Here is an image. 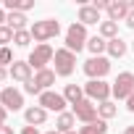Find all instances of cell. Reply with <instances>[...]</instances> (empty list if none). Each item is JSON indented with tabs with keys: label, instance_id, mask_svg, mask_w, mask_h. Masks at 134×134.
Here are the masks:
<instances>
[{
	"label": "cell",
	"instance_id": "cell-1",
	"mask_svg": "<svg viewBox=\"0 0 134 134\" xmlns=\"http://www.w3.org/2000/svg\"><path fill=\"white\" fill-rule=\"evenodd\" d=\"M29 32H32V40H37L40 45H45L47 40L58 37V32H60V24H58L55 19H42V21H34Z\"/></svg>",
	"mask_w": 134,
	"mask_h": 134
},
{
	"label": "cell",
	"instance_id": "cell-2",
	"mask_svg": "<svg viewBox=\"0 0 134 134\" xmlns=\"http://www.w3.org/2000/svg\"><path fill=\"white\" fill-rule=\"evenodd\" d=\"M87 42H90V37H87V26L84 24H76L74 21L69 29H66V50L79 53V50L87 47Z\"/></svg>",
	"mask_w": 134,
	"mask_h": 134
},
{
	"label": "cell",
	"instance_id": "cell-3",
	"mask_svg": "<svg viewBox=\"0 0 134 134\" xmlns=\"http://www.w3.org/2000/svg\"><path fill=\"white\" fill-rule=\"evenodd\" d=\"M53 63H55V69H53V71H55V76H71V74H74V69H76V53L60 47V50H55Z\"/></svg>",
	"mask_w": 134,
	"mask_h": 134
},
{
	"label": "cell",
	"instance_id": "cell-4",
	"mask_svg": "<svg viewBox=\"0 0 134 134\" xmlns=\"http://www.w3.org/2000/svg\"><path fill=\"white\" fill-rule=\"evenodd\" d=\"M84 95H87V100H97V103H105V100H110V95H113V87L110 84H105L103 79H90L87 84H84Z\"/></svg>",
	"mask_w": 134,
	"mask_h": 134
},
{
	"label": "cell",
	"instance_id": "cell-5",
	"mask_svg": "<svg viewBox=\"0 0 134 134\" xmlns=\"http://www.w3.org/2000/svg\"><path fill=\"white\" fill-rule=\"evenodd\" d=\"M55 58V50L45 42V45H37L32 53H29V66L32 69H37V71H42V69H47V63Z\"/></svg>",
	"mask_w": 134,
	"mask_h": 134
},
{
	"label": "cell",
	"instance_id": "cell-6",
	"mask_svg": "<svg viewBox=\"0 0 134 134\" xmlns=\"http://www.w3.org/2000/svg\"><path fill=\"white\" fill-rule=\"evenodd\" d=\"M84 74L90 76V79H103L108 71H110V60L105 58V55H97V58H90V60H84Z\"/></svg>",
	"mask_w": 134,
	"mask_h": 134
},
{
	"label": "cell",
	"instance_id": "cell-7",
	"mask_svg": "<svg viewBox=\"0 0 134 134\" xmlns=\"http://www.w3.org/2000/svg\"><path fill=\"white\" fill-rule=\"evenodd\" d=\"M131 92H134V74L131 71L118 74V79L113 82V97L116 100H129Z\"/></svg>",
	"mask_w": 134,
	"mask_h": 134
},
{
	"label": "cell",
	"instance_id": "cell-8",
	"mask_svg": "<svg viewBox=\"0 0 134 134\" xmlns=\"http://www.w3.org/2000/svg\"><path fill=\"white\" fill-rule=\"evenodd\" d=\"M105 11H108V21H116V24H118V19L126 21V16L134 11V0H110Z\"/></svg>",
	"mask_w": 134,
	"mask_h": 134
},
{
	"label": "cell",
	"instance_id": "cell-9",
	"mask_svg": "<svg viewBox=\"0 0 134 134\" xmlns=\"http://www.w3.org/2000/svg\"><path fill=\"white\" fill-rule=\"evenodd\" d=\"M0 105L5 110H21L24 108V95L19 90H13V87H5L0 92Z\"/></svg>",
	"mask_w": 134,
	"mask_h": 134
},
{
	"label": "cell",
	"instance_id": "cell-10",
	"mask_svg": "<svg viewBox=\"0 0 134 134\" xmlns=\"http://www.w3.org/2000/svg\"><path fill=\"white\" fill-rule=\"evenodd\" d=\"M40 108H45V110H55V113H63V108H66V97L63 95H58V92H42L40 95Z\"/></svg>",
	"mask_w": 134,
	"mask_h": 134
},
{
	"label": "cell",
	"instance_id": "cell-11",
	"mask_svg": "<svg viewBox=\"0 0 134 134\" xmlns=\"http://www.w3.org/2000/svg\"><path fill=\"white\" fill-rule=\"evenodd\" d=\"M74 116H76L79 121H84V124H92V121H97V105L84 97L82 103L74 105Z\"/></svg>",
	"mask_w": 134,
	"mask_h": 134
},
{
	"label": "cell",
	"instance_id": "cell-12",
	"mask_svg": "<svg viewBox=\"0 0 134 134\" xmlns=\"http://www.w3.org/2000/svg\"><path fill=\"white\" fill-rule=\"evenodd\" d=\"M11 76H13V82H21V84L32 82V66H29V60H13L11 63Z\"/></svg>",
	"mask_w": 134,
	"mask_h": 134
},
{
	"label": "cell",
	"instance_id": "cell-13",
	"mask_svg": "<svg viewBox=\"0 0 134 134\" xmlns=\"http://www.w3.org/2000/svg\"><path fill=\"white\" fill-rule=\"evenodd\" d=\"M24 118H26V126H42L47 121V110L40 108V105H32L24 110Z\"/></svg>",
	"mask_w": 134,
	"mask_h": 134
},
{
	"label": "cell",
	"instance_id": "cell-14",
	"mask_svg": "<svg viewBox=\"0 0 134 134\" xmlns=\"http://www.w3.org/2000/svg\"><path fill=\"white\" fill-rule=\"evenodd\" d=\"M74 124H76V116L74 113H58V121H55V131H60V134H69V131H74Z\"/></svg>",
	"mask_w": 134,
	"mask_h": 134
},
{
	"label": "cell",
	"instance_id": "cell-15",
	"mask_svg": "<svg viewBox=\"0 0 134 134\" xmlns=\"http://www.w3.org/2000/svg\"><path fill=\"white\" fill-rule=\"evenodd\" d=\"M100 21V11L95 8V5H82L79 8V24H97Z\"/></svg>",
	"mask_w": 134,
	"mask_h": 134
},
{
	"label": "cell",
	"instance_id": "cell-16",
	"mask_svg": "<svg viewBox=\"0 0 134 134\" xmlns=\"http://www.w3.org/2000/svg\"><path fill=\"white\" fill-rule=\"evenodd\" d=\"M63 97H66V103L76 105V103H82V100H84V87H79V84H66Z\"/></svg>",
	"mask_w": 134,
	"mask_h": 134
},
{
	"label": "cell",
	"instance_id": "cell-17",
	"mask_svg": "<svg viewBox=\"0 0 134 134\" xmlns=\"http://www.w3.org/2000/svg\"><path fill=\"white\" fill-rule=\"evenodd\" d=\"M55 82V71H50V69H42V71H37L34 74V84L42 90V92H47V87Z\"/></svg>",
	"mask_w": 134,
	"mask_h": 134
},
{
	"label": "cell",
	"instance_id": "cell-18",
	"mask_svg": "<svg viewBox=\"0 0 134 134\" xmlns=\"http://www.w3.org/2000/svg\"><path fill=\"white\" fill-rule=\"evenodd\" d=\"M5 21H8V26H11L13 32H24V29H26V16H24V13H16V11H11Z\"/></svg>",
	"mask_w": 134,
	"mask_h": 134
},
{
	"label": "cell",
	"instance_id": "cell-19",
	"mask_svg": "<svg viewBox=\"0 0 134 134\" xmlns=\"http://www.w3.org/2000/svg\"><path fill=\"white\" fill-rule=\"evenodd\" d=\"M100 37L108 40V42L116 40V37H118V24H116V21H100Z\"/></svg>",
	"mask_w": 134,
	"mask_h": 134
},
{
	"label": "cell",
	"instance_id": "cell-20",
	"mask_svg": "<svg viewBox=\"0 0 134 134\" xmlns=\"http://www.w3.org/2000/svg\"><path fill=\"white\" fill-rule=\"evenodd\" d=\"M87 50L92 53V58H97V55H103V53L108 50V42H105L103 37H90V42H87Z\"/></svg>",
	"mask_w": 134,
	"mask_h": 134
},
{
	"label": "cell",
	"instance_id": "cell-21",
	"mask_svg": "<svg viewBox=\"0 0 134 134\" xmlns=\"http://www.w3.org/2000/svg\"><path fill=\"white\" fill-rule=\"evenodd\" d=\"M108 55H110V58H124V55H126V42H124L121 37L110 40V42H108Z\"/></svg>",
	"mask_w": 134,
	"mask_h": 134
},
{
	"label": "cell",
	"instance_id": "cell-22",
	"mask_svg": "<svg viewBox=\"0 0 134 134\" xmlns=\"http://www.w3.org/2000/svg\"><path fill=\"white\" fill-rule=\"evenodd\" d=\"M8 11H16V13H24L29 8H34V0H5L3 3Z\"/></svg>",
	"mask_w": 134,
	"mask_h": 134
},
{
	"label": "cell",
	"instance_id": "cell-23",
	"mask_svg": "<svg viewBox=\"0 0 134 134\" xmlns=\"http://www.w3.org/2000/svg\"><path fill=\"white\" fill-rule=\"evenodd\" d=\"M116 113H118V108H116V103H110V100H105V103L97 105V118H103V121L113 118Z\"/></svg>",
	"mask_w": 134,
	"mask_h": 134
},
{
	"label": "cell",
	"instance_id": "cell-24",
	"mask_svg": "<svg viewBox=\"0 0 134 134\" xmlns=\"http://www.w3.org/2000/svg\"><path fill=\"white\" fill-rule=\"evenodd\" d=\"M105 131H108V124H105L103 118H97V121H92V124L82 126V131H79V134H105Z\"/></svg>",
	"mask_w": 134,
	"mask_h": 134
},
{
	"label": "cell",
	"instance_id": "cell-25",
	"mask_svg": "<svg viewBox=\"0 0 134 134\" xmlns=\"http://www.w3.org/2000/svg\"><path fill=\"white\" fill-rule=\"evenodd\" d=\"M13 42H16L19 47H26V45L32 42V32H29V29H24V32H16V34H13Z\"/></svg>",
	"mask_w": 134,
	"mask_h": 134
},
{
	"label": "cell",
	"instance_id": "cell-26",
	"mask_svg": "<svg viewBox=\"0 0 134 134\" xmlns=\"http://www.w3.org/2000/svg\"><path fill=\"white\" fill-rule=\"evenodd\" d=\"M13 34H16V32H13L8 24H5V26H0V47H5V45L13 40Z\"/></svg>",
	"mask_w": 134,
	"mask_h": 134
},
{
	"label": "cell",
	"instance_id": "cell-27",
	"mask_svg": "<svg viewBox=\"0 0 134 134\" xmlns=\"http://www.w3.org/2000/svg\"><path fill=\"white\" fill-rule=\"evenodd\" d=\"M8 63H13V53L8 47H0V69H5Z\"/></svg>",
	"mask_w": 134,
	"mask_h": 134
},
{
	"label": "cell",
	"instance_id": "cell-28",
	"mask_svg": "<svg viewBox=\"0 0 134 134\" xmlns=\"http://www.w3.org/2000/svg\"><path fill=\"white\" fill-rule=\"evenodd\" d=\"M24 92H29V95H42V90H40V87H37V84H34V79H32V82H26V84H24Z\"/></svg>",
	"mask_w": 134,
	"mask_h": 134
},
{
	"label": "cell",
	"instance_id": "cell-29",
	"mask_svg": "<svg viewBox=\"0 0 134 134\" xmlns=\"http://www.w3.org/2000/svg\"><path fill=\"white\" fill-rule=\"evenodd\" d=\"M21 134H40V129H37V126H24Z\"/></svg>",
	"mask_w": 134,
	"mask_h": 134
},
{
	"label": "cell",
	"instance_id": "cell-30",
	"mask_svg": "<svg viewBox=\"0 0 134 134\" xmlns=\"http://www.w3.org/2000/svg\"><path fill=\"white\" fill-rule=\"evenodd\" d=\"M126 26H129V29H134V11L126 16Z\"/></svg>",
	"mask_w": 134,
	"mask_h": 134
},
{
	"label": "cell",
	"instance_id": "cell-31",
	"mask_svg": "<svg viewBox=\"0 0 134 134\" xmlns=\"http://www.w3.org/2000/svg\"><path fill=\"white\" fill-rule=\"evenodd\" d=\"M126 108H129V110H131V113H134V92H131V95H129V100H126Z\"/></svg>",
	"mask_w": 134,
	"mask_h": 134
},
{
	"label": "cell",
	"instance_id": "cell-32",
	"mask_svg": "<svg viewBox=\"0 0 134 134\" xmlns=\"http://www.w3.org/2000/svg\"><path fill=\"white\" fill-rule=\"evenodd\" d=\"M0 134H13V126H5L3 124V126H0Z\"/></svg>",
	"mask_w": 134,
	"mask_h": 134
},
{
	"label": "cell",
	"instance_id": "cell-33",
	"mask_svg": "<svg viewBox=\"0 0 134 134\" xmlns=\"http://www.w3.org/2000/svg\"><path fill=\"white\" fill-rule=\"evenodd\" d=\"M5 113H8V110H5L3 105H0V126H3V124H5Z\"/></svg>",
	"mask_w": 134,
	"mask_h": 134
},
{
	"label": "cell",
	"instance_id": "cell-34",
	"mask_svg": "<svg viewBox=\"0 0 134 134\" xmlns=\"http://www.w3.org/2000/svg\"><path fill=\"white\" fill-rule=\"evenodd\" d=\"M5 19H8V16H5V11L0 8V26H5Z\"/></svg>",
	"mask_w": 134,
	"mask_h": 134
},
{
	"label": "cell",
	"instance_id": "cell-35",
	"mask_svg": "<svg viewBox=\"0 0 134 134\" xmlns=\"http://www.w3.org/2000/svg\"><path fill=\"white\" fill-rule=\"evenodd\" d=\"M5 76H8V71H5V69H0V84L5 82Z\"/></svg>",
	"mask_w": 134,
	"mask_h": 134
},
{
	"label": "cell",
	"instance_id": "cell-36",
	"mask_svg": "<svg viewBox=\"0 0 134 134\" xmlns=\"http://www.w3.org/2000/svg\"><path fill=\"white\" fill-rule=\"evenodd\" d=\"M124 134H134V124H131V126H126V131H124Z\"/></svg>",
	"mask_w": 134,
	"mask_h": 134
},
{
	"label": "cell",
	"instance_id": "cell-37",
	"mask_svg": "<svg viewBox=\"0 0 134 134\" xmlns=\"http://www.w3.org/2000/svg\"><path fill=\"white\" fill-rule=\"evenodd\" d=\"M45 134H60V131H55V129H53V131H45Z\"/></svg>",
	"mask_w": 134,
	"mask_h": 134
},
{
	"label": "cell",
	"instance_id": "cell-38",
	"mask_svg": "<svg viewBox=\"0 0 134 134\" xmlns=\"http://www.w3.org/2000/svg\"><path fill=\"white\" fill-rule=\"evenodd\" d=\"M69 134H79V131H69Z\"/></svg>",
	"mask_w": 134,
	"mask_h": 134
},
{
	"label": "cell",
	"instance_id": "cell-39",
	"mask_svg": "<svg viewBox=\"0 0 134 134\" xmlns=\"http://www.w3.org/2000/svg\"><path fill=\"white\" fill-rule=\"evenodd\" d=\"M131 50H134V42H131Z\"/></svg>",
	"mask_w": 134,
	"mask_h": 134
}]
</instances>
